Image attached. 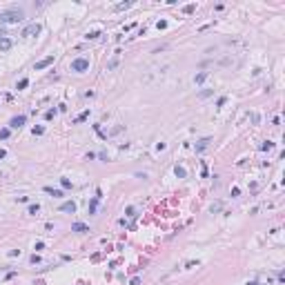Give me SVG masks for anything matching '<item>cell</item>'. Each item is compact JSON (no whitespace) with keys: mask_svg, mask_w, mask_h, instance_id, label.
I'll return each instance as SVG.
<instances>
[{"mask_svg":"<svg viewBox=\"0 0 285 285\" xmlns=\"http://www.w3.org/2000/svg\"><path fill=\"white\" fill-rule=\"evenodd\" d=\"M0 20H2V22H20V20H22V11H20V9L2 11L0 13Z\"/></svg>","mask_w":285,"mask_h":285,"instance_id":"1","label":"cell"},{"mask_svg":"<svg viewBox=\"0 0 285 285\" xmlns=\"http://www.w3.org/2000/svg\"><path fill=\"white\" fill-rule=\"evenodd\" d=\"M89 69V60L87 58H76L74 63H71V71H78V74H82V71Z\"/></svg>","mask_w":285,"mask_h":285,"instance_id":"2","label":"cell"},{"mask_svg":"<svg viewBox=\"0 0 285 285\" xmlns=\"http://www.w3.org/2000/svg\"><path fill=\"white\" fill-rule=\"evenodd\" d=\"M38 33H40V25H38V22H31L29 27H25L22 36H38Z\"/></svg>","mask_w":285,"mask_h":285,"instance_id":"3","label":"cell"},{"mask_svg":"<svg viewBox=\"0 0 285 285\" xmlns=\"http://www.w3.org/2000/svg\"><path fill=\"white\" fill-rule=\"evenodd\" d=\"M27 123V116H13L11 121H9V127H13V129H18V127H22Z\"/></svg>","mask_w":285,"mask_h":285,"instance_id":"4","label":"cell"},{"mask_svg":"<svg viewBox=\"0 0 285 285\" xmlns=\"http://www.w3.org/2000/svg\"><path fill=\"white\" fill-rule=\"evenodd\" d=\"M51 63H54V56H47V58H43L40 63H36V65H33V69H36V71H40V69H45V67H49Z\"/></svg>","mask_w":285,"mask_h":285,"instance_id":"5","label":"cell"},{"mask_svg":"<svg viewBox=\"0 0 285 285\" xmlns=\"http://www.w3.org/2000/svg\"><path fill=\"white\" fill-rule=\"evenodd\" d=\"M71 232H89V227L87 225H85V223H74V225H71Z\"/></svg>","mask_w":285,"mask_h":285,"instance_id":"6","label":"cell"},{"mask_svg":"<svg viewBox=\"0 0 285 285\" xmlns=\"http://www.w3.org/2000/svg\"><path fill=\"white\" fill-rule=\"evenodd\" d=\"M60 209H63V212H69V214H74V212H76V203H63L60 205Z\"/></svg>","mask_w":285,"mask_h":285,"instance_id":"7","label":"cell"},{"mask_svg":"<svg viewBox=\"0 0 285 285\" xmlns=\"http://www.w3.org/2000/svg\"><path fill=\"white\" fill-rule=\"evenodd\" d=\"M45 192H47V194H51L54 198H63V196H65L60 190H54V187H45Z\"/></svg>","mask_w":285,"mask_h":285,"instance_id":"8","label":"cell"},{"mask_svg":"<svg viewBox=\"0 0 285 285\" xmlns=\"http://www.w3.org/2000/svg\"><path fill=\"white\" fill-rule=\"evenodd\" d=\"M11 49V40L9 38H0V51H9Z\"/></svg>","mask_w":285,"mask_h":285,"instance_id":"9","label":"cell"},{"mask_svg":"<svg viewBox=\"0 0 285 285\" xmlns=\"http://www.w3.org/2000/svg\"><path fill=\"white\" fill-rule=\"evenodd\" d=\"M207 143H209V138H203V140H201V143L196 145V152H203L205 147H207Z\"/></svg>","mask_w":285,"mask_h":285,"instance_id":"10","label":"cell"},{"mask_svg":"<svg viewBox=\"0 0 285 285\" xmlns=\"http://www.w3.org/2000/svg\"><path fill=\"white\" fill-rule=\"evenodd\" d=\"M116 65H118V56H114V58H111V60L107 63V69H114Z\"/></svg>","mask_w":285,"mask_h":285,"instance_id":"11","label":"cell"},{"mask_svg":"<svg viewBox=\"0 0 285 285\" xmlns=\"http://www.w3.org/2000/svg\"><path fill=\"white\" fill-rule=\"evenodd\" d=\"M43 134H45V127H43V125L33 127V136H43Z\"/></svg>","mask_w":285,"mask_h":285,"instance_id":"12","label":"cell"},{"mask_svg":"<svg viewBox=\"0 0 285 285\" xmlns=\"http://www.w3.org/2000/svg\"><path fill=\"white\" fill-rule=\"evenodd\" d=\"M60 185H63L65 190H69V187H71V180H69V178H60Z\"/></svg>","mask_w":285,"mask_h":285,"instance_id":"13","label":"cell"},{"mask_svg":"<svg viewBox=\"0 0 285 285\" xmlns=\"http://www.w3.org/2000/svg\"><path fill=\"white\" fill-rule=\"evenodd\" d=\"M38 209H40L38 203H36V205H29V214H38Z\"/></svg>","mask_w":285,"mask_h":285,"instance_id":"14","label":"cell"},{"mask_svg":"<svg viewBox=\"0 0 285 285\" xmlns=\"http://www.w3.org/2000/svg\"><path fill=\"white\" fill-rule=\"evenodd\" d=\"M185 174H187V171H185L183 167H176V176L178 178H185Z\"/></svg>","mask_w":285,"mask_h":285,"instance_id":"15","label":"cell"},{"mask_svg":"<svg viewBox=\"0 0 285 285\" xmlns=\"http://www.w3.org/2000/svg\"><path fill=\"white\" fill-rule=\"evenodd\" d=\"M27 85H29V80H27V78H22V80H20V82H18V89H25V87H27Z\"/></svg>","mask_w":285,"mask_h":285,"instance_id":"16","label":"cell"},{"mask_svg":"<svg viewBox=\"0 0 285 285\" xmlns=\"http://www.w3.org/2000/svg\"><path fill=\"white\" fill-rule=\"evenodd\" d=\"M205 78H207V74H205V71H201V74H198V76H196V82H203Z\"/></svg>","mask_w":285,"mask_h":285,"instance_id":"17","label":"cell"},{"mask_svg":"<svg viewBox=\"0 0 285 285\" xmlns=\"http://www.w3.org/2000/svg\"><path fill=\"white\" fill-rule=\"evenodd\" d=\"M209 94H212V91H209V89H203V91H201V94H198V96H201V98H207V96H209Z\"/></svg>","mask_w":285,"mask_h":285,"instance_id":"18","label":"cell"},{"mask_svg":"<svg viewBox=\"0 0 285 285\" xmlns=\"http://www.w3.org/2000/svg\"><path fill=\"white\" fill-rule=\"evenodd\" d=\"M127 216H132V218H134V216H136V209H134V207H127Z\"/></svg>","mask_w":285,"mask_h":285,"instance_id":"19","label":"cell"},{"mask_svg":"<svg viewBox=\"0 0 285 285\" xmlns=\"http://www.w3.org/2000/svg\"><path fill=\"white\" fill-rule=\"evenodd\" d=\"M9 136V129H0V138H7Z\"/></svg>","mask_w":285,"mask_h":285,"instance_id":"20","label":"cell"},{"mask_svg":"<svg viewBox=\"0 0 285 285\" xmlns=\"http://www.w3.org/2000/svg\"><path fill=\"white\" fill-rule=\"evenodd\" d=\"M272 147H274L272 143H263V145H261V149H272Z\"/></svg>","mask_w":285,"mask_h":285,"instance_id":"21","label":"cell"},{"mask_svg":"<svg viewBox=\"0 0 285 285\" xmlns=\"http://www.w3.org/2000/svg\"><path fill=\"white\" fill-rule=\"evenodd\" d=\"M127 7H132V2H123V5H118L116 9H127Z\"/></svg>","mask_w":285,"mask_h":285,"instance_id":"22","label":"cell"},{"mask_svg":"<svg viewBox=\"0 0 285 285\" xmlns=\"http://www.w3.org/2000/svg\"><path fill=\"white\" fill-rule=\"evenodd\" d=\"M5 156H7V152H5V149H0V160L5 158Z\"/></svg>","mask_w":285,"mask_h":285,"instance_id":"23","label":"cell"},{"mask_svg":"<svg viewBox=\"0 0 285 285\" xmlns=\"http://www.w3.org/2000/svg\"><path fill=\"white\" fill-rule=\"evenodd\" d=\"M247 285H261V283H256V281H252V283H247Z\"/></svg>","mask_w":285,"mask_h":285,"instance_id":"24","label":"cell"}]
</instances>
